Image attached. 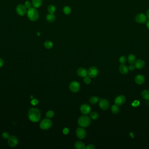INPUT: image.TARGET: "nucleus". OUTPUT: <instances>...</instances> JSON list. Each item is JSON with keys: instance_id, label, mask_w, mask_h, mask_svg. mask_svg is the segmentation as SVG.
I'll use <instances>...</instances> for the list:
<instances>
[{"instance_id": "obj_1", "label": "nucleus", "mask_w": 149, "mask_h": 149, "mask_svg": "<svg viewBox=\"0 0 149 149\" xmlns=\"http://www.w3.org/2000/svg\"><path fill=\"white\" fill-rule=\"evenodd\" d=\"M28 116L32 122H36L40 120L41 113L39 110L35 108H32L28 111Z\"/></svg>"}, {"instance_id": "obj_2", "label": "nucleus", "mask_w": 149, "mask_h": 149, "mask_svg": "<svg viewBox=\"0 0 149 149\" xmlns=\"http://www.w3.org/2000/svg\"><path fill=\"white\" fill-rule=\"evenodd\" d=\"M27 15L28 18L32 21H36L39 18V13L35 8H31L28 9L27 11Z\"/></svg>"}, {"instance_id": "obj_3", "label": "nucleus", "mask_w": 149, "mask_h": 149, "mask_svg": "<svg viewBox=\"0 0 149 149\" xmlns=\"http://www.w3.org/2000/svg\"><path fill=\"white\" fill-rule=\"evenodd\" d=\"M78 122L80 126L82 127H86L90 124L91 119L87 116L82 115L79 118Z\"/></svg>"}, {"instance_id": "obj_4", "label": "nucleus", "mask_w": 149, "mask_h": 149, "mask_svg": "<svg viewBox=\"0 0 149 149\" xmlns=\"http://www.w3.org/2000/svg\"><path fill=\"white\" fill-rule=\"evenodd\" d=\"M52 126V122L50 119H43L41 122L40 124V128L43 130H47L49 129Z\"/></svg>"}, {"instance_id": "obj_5", "label": "nucleus", "mask_w": 149, "mask_h": 149, "mask_svg": "<svg viewBox=\"0 0 149 149\" xmlns=\"http://www.w3.org/2000/svg\"><path fill=\"white\" fill-rule=\"evenodd\" d=\"M147 16L144 14L139 13L136 15L135 19L137 23L140 24H144L147 22Z\"/></svg>"}, {"instance_id": "obj_6", "label": "nucleus", "mask_w": 149, "mask_h": 149, "mask_svg": "<svg viewBox=\"0 0 149 149\" xmlns=\"http://www.w3.org/2000/svg\"><path fill=\"white\" fill-rule=\"evenodd\" d=\"M26 8L25 7V5L21 4L18 5L16 8V12L17 15L20 16H24L26 13H27Z\"/></svg>"}, {"instance_id": "obj_7", "label": "nucleus", "mask_w": 149, "mask_h": 149, "mask_svg": "<svg viewBox=\"0 0 149 149\" xmlns=\"http://www.w3.org/2000/svg\"><path fill=\"white\" fill-rule=\"evenodd\" d=\"M99 74V70L97 67H92L89 69L88 74L90 77L95 78Z\"/></svg>"}, {"instance_id": "obj_8", "label": "nucleus", "mask_w": 149, "mask_h": 149, "mask_svg": "<svg viewBox=\"0 0 149 149\" xmlns=\"http://www.w3.org/2000/svg\"><path fill=\"white\" fill-rule=\"evenodd\" d=\"M8 139V143L10 147H14L17 145L18 139L16 137L14 136H11Z\"/></svg>"}, {"instance_id": "obj_9", "label": "nucleus", "mask_w": 149, "mask_h": 149, "mask_svg": "<svg viewBox=\"0 0 149 149\" xmlns=\"http://www.w3.org/2000/svg\"><path fill=\"white\" fill-rule=\"evenodd\" d=\"M99 106L100 108L103 110L108 109L109 107V102L107 100L101 99L99 101Z\"/></svg>"}, {"instance_id": "obj_10", "label": "nucleus", "mask_w": 149, "mask_h": 149, "mask_svg": "<svg viewBox=\"0 0 149 149\" xmlns=\"http://www.w3.org/2000/svg\"><path fill=\"white\" fill-rule=\"evenodd\" d=\"M69 89L72 92H78L80 89L79 83L76 81L71 82L69 85Z\"/></svg>"}, {"instance_id": "obj_11", "label": "nucleus", "mask_w": 149, "mask_h": 149, "mask_svg": "<svg viewBox=\"0 0 149 149\" xmlns=\"http://www.w3.org/2000/svg\"><path fill=\"white\" fill-rule=\"evenodd\" d=\"M76 136L80 139H83L86 135L85 130L83 128H78L76 130Z\"/></svg>"}, {"instance_id": "obj_12", "label": "nucleus", "mask_w": 149, "mask_h": 149, "mask_svg": "<svg viewBox=\"0 0 149 149\" xmlns=\"http://www.w3.org/2000/svg\"><path fill=\"white\" fill-rule=\"evenodd\" d=\"M126 102V98L123 95H119L115 99V103L117 105H121Z\"/></svg>"}, {"instance_id": "obj_13", "label": "nucleus", "mask_w": 149, "mask_h": 149, "mask_svg": "<svg viewBox=\"0 0 149 149\" xmlns=\"http://www.w3.org/2000/svg\"><path fill=\"white\" fill-rule=\"evenodd\" d=\"M80 111L83 114L88 115L90 113L91 111V108L89 105L84 104L81 106Z\"/></svg>"}, {"instance_id": "obj_14", "label": "nucleus", "mask_w": 149, "mask_h": 149, "mask_svg": "<svg viewBox=\"0 0 149 149\" xmlns=\"http://www.w3.org/2000/svg\"><path fill=\"white\" fill-rule=\"evenodd\" d=\"M135 81L138 85H141L145 81V78L142 75H138L135 77Z\"/></svg>"}, {"instance_id": "obj_15", "label": "nucleus", "mask_w": 149, "mask_h": 149, "mask_svg": "<svg viewBox=\"0 0 149 149\" xmlns=\"http://www.w3.org/2000/svg\"><path fill=\"white\" fill-rule=\"evenodd\" d=\"M134 66L137 69H141L144 67V66H145V62L143 60H137L135 62Z\"/></svg>"}, {"instance_id": "obj_16", "label": "nucleus", "mask_w": 149, "mask_h": 149, "mask_svg": "<svg viewBox=\"0 0 149 149\" xmlns=\"http://www.w3.org/2000/svg\"><path fill=\"white\" fill-rule=\"evenodd\" d=\"M77 74L81 77H85L87 76L86 70L83 68H80L77 71Z\"/></svg>"}, {"instance_id": "obj_17", "label": "nucleus", "mask_w": 149, "mask_h": 149, "mask_svg": "<svg viewBox=\"0 0 149 149\" xmlns=\"http://www.w3.org/2000/svg\"><path fill=\"white\" fill-rule=\"evenodd\" d=\"M119 70L120 72L122 74H126L129 71V69L126 65L121 64L119 67Z\"/></svg>"}, {"instance_id": "obj_18", "label": "nucleus", "mask_w": 149, "mask_h": 149, "mask_svg": "<svg viewBox=\"0 0 149 149\" xmlns=\"http://www.w3.org/2000/svg\"><path fill=\"white\" fill-rule=\"evenodd\" d=\"M74 147L76 149H84L86 148L85 145L82 142L77 141L74 143Z\"/></svg>"}, {"instance_id": "obj_19", "label": "nucleus", "mask_w": 149, "mask_h": 149, "mask_svg": "<svg viewBox=\"0 0 149 149\" xmlns=\"http://www.w3.org/2000/svg\"><path fill=\"white\" fill-rule=\"evenodd\" d=\"M42 3V0H32V5L35 8L40 7Z\"/></svg>"}, {"instance_id": "obj_20", "label": "nucleus", "mask_w": 149, "mask_h": 149, "mask_svg": "<svg viewBox=\"0 0 149 149\" xmlns=\"http://www.w3.org/2000/svg\"><path fill=\"white\" fill-rule=\"evenodd\" d=\"M46 20L49 23L54 22L55 19V15L54 14H49L47 15L46 17Z\"/></svg>"}, {"instance_id": "obj_21", "label": "nucleus", "mask_w": 149, "mask_h": 149, "mask_svg": "<svg viewBox=\"0 0 149 149\" xmlns=\"http://www.w3.org/2000/svg\"><path fill=\"white\" fill-rule=\"evenodd\" d=\"M136 61V57L135 55L131 54L128 57V61L130 64H133Z\"/></svg>"}, {"instance_id": "obj_22", "label": "nucleus", "mask_w": 149, "mask_h": 149, "mask_svg": "<svg viewBox=\"0 0 149 149\" xmlns=\"http://www.w3.org/2000/svg\"><path fill=\"white\" fill-rule=\"evenodd\" d=\"M142 97L144 99L148 100H149V91L147 90H144L141 93Z\"/></svg>"}, {"instance_id": "obj_23", "label": "nucleus", "mask_w": 149, "mask_h": 149, "mask_svg": "<svg viewBox=\"0 0 149 149\" xmlns=\"http://www.w3.org/2000/svg\"><path fill=\"white\" fill-rule=\"evenodd\" d=\"M111 111L114 114H117L119 111V108L117 105H113L111 107Z\"/></svg>"}, {"instance_id": "obj_24", "label": "nucleus", "mask_w": 149, "mask_h": 149, "mask_svg": "<svg viewBox=\"0 0 149 149\" xmlns=\"http://www.w3.org/2000/svg\"><path fill=\"white\" fill-rule=\"evenodd\" d=\"M99 100V97L97 96H92L90 97V102L92 104H96Z\"/></svg>"}, {"instance_id": "obj_25", "label": "nucleus", "mask_w": 149, "mask_h": 149, "mask_svg": "<svg viewBox=\"0 0 149 149\" xmlns=\"http://www.w3.org/2000/svg\"><path fill=\"white\" fill-rule=\"evenodd\" d=\"M53 46V44L51 41H46L44 43V46L45 47L48 49H50L52 48Z\"/></svg>"}, {"instance_id": "obj_26", "label": "nucleus", "mask_w": 149, "mask_h": 149, "mask_svg": "<svg viewBox=\"0 0 149 149\" xmlns=\"http://www.w3.org/2000/svg\"><path fill=\"white\" fill-rule=\"evenodd\" d=\"M63 11L65 15H69L71 12V9L69 6H66L63 9Z\"/></svg>"}, {"instance_id": "obj_27", "label": "nucleus", "mask_w": 149, "mask_h": 149, "mask_svg": "<svg viewBox=\"0 0 149 149\" xmlns=\"http://www.w3.org/2000/svg\"><path fill=\"white\" fill-rule=\"evenodd\" d=\"M55 10H56V8L54 5H49L48 8V12L50 14H54L55 13Z\"/></svg>"}, {"instance_id": "obj_28", "label": "nucleus", "mask_w": 149, "mask_h": 149, "mask_svg": "<svg viewBox=\"0 0 149 149\" xmlns=\"http://www.w3.org/2000/svg\"><path fill=\"white\" fill-rule=\"evenodd\" d=\"M54 116V112L51 110L48 111L46 114V116L48 118H52Z\"/></svg>"}, {"instance_id": "obj_29", "label": "nucleus", "mask_w": 149, "mask_h": 149, "mask_svg": "<svg viewBox=\"0 0 149 149\" xmlns=\"http://www.w3.org/2000/svg\"><path fill=\"white\" fill-rule=\"evenodd\" d=\"M119 62L121 64H124L127 62V58L125 56H121L119 58Z\"/></svg>"}, {"instance_id": "obj_30", "label": "nucleus", "mask_w": 149, "mask_h": 149, "mask_svg": "<svg viewBox=\"0 0 149 149\" xmlns=\"http://www.w3.org/2000/svg\"><path fill=\"white\" fill-rule=\"evenodd\" d=\"M90 115L92 119H94V120L97 119L99 117V115L96 112H92V113H91Z\"/></svg>"}, {"instance_id": "obj_31", "label": "nucleus", "mask_w": 149, "mask_h": 149, "mask_svg": "<svg viewBox=\"0 0 149 149\" xmlns=\"http://www.w3.org/2000/svg\"><path fill=\"white\" fill-rule=\"evenodd\" d=\"M84 81L86 84H90V83H91V80L89 77L86 76V77H84Z\"/></svg>"}, {"instance_id": "obj_32", "label": "nucleus", "mask_w": 149, "mask_h": 149, "mask_svg": "<svg viewBox=\"0 0 149 149\" xmlns=\"http://www.w3.org/2000/svg\"><path fill=\"white\" fill-rule=\"evenodd\" d=\"M32 4L30 2L28 1H26L25 3V8L27 9H29L30 8L32 7Z\"/></svg>"}, {"instance_id": "obj_33", "label": "nucleus", "mask_w": 149, "mask_h": 149, "mask_svg": "<svg viewBox=\"0 0 149 149\" xmlns=\"http://www.w3.org/2000/svg\"><path fill=\"white\" fill-rule=\"evenodd\" d=\"M2 137L3 138L5 139H8L9 137H10V135L7 132H5L2 134Z\"/></svg>"}, {"instance_id": "obj_34", "label": "nucleus", "mask_w": 149, "mask_h": 149, "mask_svg": "<svg viewBox=\"0 0 149 149\" xmlns=\"http://www.w3.org/2000/svg\"><path fill=\"white\" fill-rule=\"evenodd\" d=\"M38 103V101L36 99H34L31 101V104H32L33 105H35L37 104Z\"/></svg>"}, {"instance_id": "obj_35", "label": "nucleus", "mask_w": 149, "mask_h": 149, "mask_svg": "<svg viewBox=\"0 0 149 149\" xmlns=\"http://www.w3.org/2000/svg\"><path fill=\"white\" fill-rule=\"evenodd\" d=\"M86 148L87 149H94L95 148V147L93 144H89L87 146Z\"/></svg>"}, {"instance_id": "obj_36", "label": "nucleus", "mask_w": 149, "mask_h": 149, "mask_svg": "<svg viewBox=\"0 0 149 149\" xmlns=\"http://www.w3.org/2000/svg\"><path fill=\"white\" fill-rule=\"evenodd\" d=\"M135 68H136V67H135V66L132 64L129 65V69L130 70H131V71H133V70H135Z\"/></svg>"}, {"instance_id": "obj_37", "label": "nucleus", "mask_w": 149, "mask_h": 149, "mask_svg": "<svg viewBox=\"0 0 149 149\" xmlns=\"http://www.w3.org/2000/svg\"><path fill=\"white\" fill-rule=\"evenodd\" d=\"M69 129H68L67 128H65L63 130V132L64 134H68L69 133Z\"/></svg>"}, {"instance_id": "obj_38", "label": "nucleus", "mask_w": 149, "mask_h": 149, "mask_svg": "<svg viewBox=\"0 0 149 149\" xmlns=\"http://www.w3.org/2000/svg\"><path fill=\"white\" fill-rule=\"evenodd\" d=\"M3 64H4V60L0 58V67H2Z\"/></svg>"}, {"instance_id": "obj_39", "label": "nucleus", "mask_w": 149, "mask_h": 149, "mask_svg": "<svg viewBox=\"0 0 149 149\" xmlns=\"http://www.w3.org/2000/svg\"><path fill=\"white\" fill-rule=\"evenodd\" d=\"M147 17L149 19V9L147 10Z\"/></svg>"}, {"instance_id": "obj_40", "label": "nucleus", "mask_w": 149, "mask_h": 149, "mask_svg": "<svg viewBox=\"0 0 149 149\" xmlns=\"http://www.w3.org/2000/svg\"><path fill=\"white\" fill-rule=\"evenodd\" d=\"M147 29L149 30V20L147 22Z\"/></svg>"}]
</instances>
